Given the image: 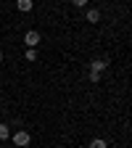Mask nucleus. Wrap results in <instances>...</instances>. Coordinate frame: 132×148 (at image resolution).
Masks as SVG:
<instances>
[{"mask_svg":"<svg viewBox=\"0 0 132 148\" xmlns=\"http://www.w3.org/2000/svg\"><path fill=\"white\" fill-rule=\"evenodd\" d=\"M24 58L34 64V61H37V50H34V48H27V53H24Z\"/></svg>","mask_w":132,"mask_h":148,"instance_id":"0eeeda50","label":"nucleus"},{"mask_svg":"<svg viewBox=\"0 0 132 148\" xmlns=\"http://www.w3.org/2000/svg\"><path fill=\"white\" fill-rule=\"evenodd\" d=\"M11 140H13V148H24V145L32 143V135L27 132V130H16V132L11 135Z\"/></svg>","mask_w":132,"mask_h":148,"instance_id":"f03ea898","label":"nucleus"},{"mask_svg":"<svg viewBox=\"0 0 132 148\" xmlns=\"http://www.w3.org/2000/svg\"><path fill=\"white\" fill-rule=\"evenodd\" d=\"M24 45L27 48H37V45H40V32H37V29H29L24 34Z\"/></svg>","mask_w":132,"mask_h":148,"instance_id":"7ed1b4c3","label":"nucleus"},{"mask_svg":"<svg viewBox=\"0 0 132 148\" xmlns=\"http://www.w3.org/2000/svg\"><path fill=\"white\" fill-rule=\"evenodd\" d=\"M106 69H108V61H106V58H92V61H90V82L98 85V82H101V74H103Z\"/></svg>","mask_w":132,"mask_h":148,"instance_id":"f257e3e1","label":"nucleus"},{"mask_svg":"<svg viewBox=\"0 0 132 148\" xmlns=\"http://www.w3.org/2000/svg\"><path fill=\"white\" fill-rule=\"evenodd\" d=\"M32 5H34V0H16V8L21 11V13H29Z\"/></svg>","mask_w":132,"mask_h":148,"instance_id":"39448f33","label":"nucleus"},{"mask_svg":"<svg viewBox=\"0 0 132 148\" xmlns=\"http://www.w3.org/2000/svg\"><path fill=\"white\" fill-rule=\"evenodd\" d=\"M0 106H3V98H0Z\"/></svg>","mask_w":132,"mask_h":148,"instance_id":"9b49d317","label":"nucleus"},{"mask_svg":"<svg viewBox=\"0 0 132 148\" xmlns=\"http://www.w3.org/2000/svg\"><path fill=\"white\" fill-rule=\"evenodd\" d=\"M0 64H3V53H0Z\"/></svg>","mask_w":132,"mask_h":148,"instance_id":"9d476101","label":"nucleus"},{"mask_svg":"<svg viewBox=\"0 0 132 148\" xmlns=\"http://www.w3.org/2000/svg\"><path fill=\"white\" fill-rule=\"evenodd\" d=\"M85 18H87L90 24H98V21H101V11H98V8H87V11H85Z\"/></svg>","mask_w":132,"mask_h":148,"instance_id":"20e7f679","label":"nucleus"},{"mask_svg":"<svg viewBox=\"0 0 132 148\" xmlns=\"http://www.w3.org/2000/svg\"><path fill=\"white\" fill-rule=\"evenodd\" d=\"M8 138H11V124L0 122V140H8Z\"/></svg>","mask_w":132,"mask_h":148,"instance_id":"423d86ee","label":"nucleus"},{"mask_svg":"<svg viewBox=\"0 0 132 148\" xmlns=\"http://www.w3.org/2000/svg\"><path fill=\"white\" fill-rule=\"evenodd\" d=\"M71 3L77 5V8H85V5H87V0H71Z\"/></svg>","mask_w":132,"mask_h":148,"instance_id":"1a4fd4ad","label":"nucleus"},{"mask_svg":"<svg viewBox=\"0 0 132 148\" xmlns=\"http://www.w3.org/2000/svg\"><path fill=\"white\" fill-rule=\"evenodd\" d=\"M90 148H108V143H106L103 138H95V140L90 143Z\"/></svg>","mask_w":132,"mask_h":148,"instance_id":"6e6552de","label":"nucleus"}]
</instances>
